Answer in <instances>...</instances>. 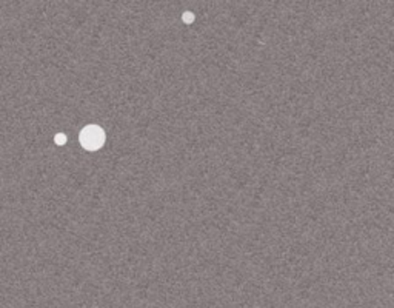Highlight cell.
Returning a JSON list of instances; mask_svg holds the SVG:
<instances>
[{"mask_svg": "<svg viewBox=\"0 0 394 308\" xmlns=\"http://www.w3.org/2000/svg\"><path fill=\"white\" fill-rule=\"evenodd\" d=\"M81 143L85 150H88V152H96V150L101 148L105 143L103 130L94 125L83 128L81 133Z\"/></svg>", "mask_w": 394, "mask_h": 308, "instance_id": "6da1fadb", "label": "cell"}, {"mask_svg": "<svg viewBox=\"0 0 394 308\" xmlns=\"http://www.w3.org/2000/svg\"><path fill=\"white\" fill-rule=\"evenodd\" d=\"M56 142L59 143V145H62V143H65V136L63 134L56 136Z\"/></svg>", "mask_w": 394, "mask_h": 308, "instance_id": "7a4b0ae2", "label": "cell"}]
</instances>
